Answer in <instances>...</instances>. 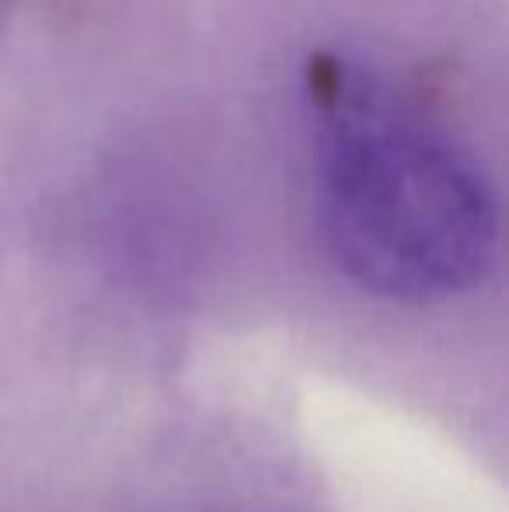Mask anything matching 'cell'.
Segmentation results:
<instances>
[{"label": "cell", "mask_w": 509, "mask_h": 512, "mask_svg": "<svg viewBox=\"0 0 509 512\" xmlns=\"http://www.w3.org/2000/svg\"><path fill=\"white\" fill-rule=\"evenodd\" d=\"M300 98L335 269L394 304L475 290L499 251V199L478 157L353 56H307Z\"/></svg>", "instance_id": "6da1fadb"}]
</instances>
